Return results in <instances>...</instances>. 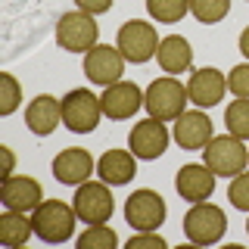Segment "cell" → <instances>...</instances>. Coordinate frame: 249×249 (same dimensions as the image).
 I'll use <instances>...</instances> for the list:
<instances>
[{"label":"cell","mask_w":249,"mask_h":249,"mask_svg":"<svg viewBox=\"0 0 249 249\" xmlns=\"http://www.w3.org/2000/svg\"><path fill=\"white\" fill-rule=\"evenodd\" d=\"M224 124H228V134L249 140V100L237 97L233 103H228V109H224Z\"/></svg>","instance_id":"obj_23"},{"label":"cell","mask_w":249,"mask_h":249,"mask_svg":"<svg viewBox=\"0 0 249 249\" xmlns=\"http://www.w3.org/2000/svg\"><path fill=\"white\" fill-rule=\"evenodd\" d=\"M175 143L181 150H206V143L212 140V119L196 106V109H187L181 119H175V131H171Z\"/></svg>","instance_id":"obj_12"},{"label":"cell","mask_w":249,"mask_h":249,"mask_svg":"<svg viewBox=\"0 0 249 249\" xmlns=\"http://www.w3.org/2000/svg\"><path fill=\"white\" fill-rule=\"evenodd\" d=\"M100 115H103L100 97L88 88H75L62 97V124L72 134H90L100 124Z\"/></svg>","instance_id":"obj_5"},{"label":"cell","mask_w":249,"mask_h":249,"mask_svg":"<svg viewBox=\"0 0 249 249\" xmlns=\"http://www.w3.org/2000/svg\"><path fill=\"white\" fill-rule=\"evenodd\" d=\"M0 153H3V178H10L13 175V165H16V156L10 146H0Z\"/></svg>","instance_id":"obj_31"},{"label":"cell","mask_w":249,"mask_h":249,"mask_svg":"<svg viewBox=\"0 0 249 249\" xmlns=\"http://www.w3.org/2000/svg\"><path fill=\"white\" fill-rule=\"evenodd\" d=\"M168 128H165V122H159V119H143V122H137L134 128H131V137H128V150L137 156V159H146V162H153V159H159L162 153L168 150Z\"/></svg>","instance_id":"obj_11"},{"label":"cell","mask_w":249,"mask_h":249,"mask_svg":"<svg viewBox=\"0 0 249 249\" xmlns=\"http://www.w3.org/2000/svg\"><path fill=\"white\" fill-rule=\"evenodd\" d=\"M124 62H128V59L122 56L119 47L97 44V47H90V50L84 53V75H88L93 84H103V88H109V84L122 81Z\"/></svg>","instance_id":"obj_10"},{"label":"cell","mask_w":249,"mask_h":249,"mask_svg":"<svg viewBox=\"0 0 249 249\" xmlns=\"http://www.w3.org/2000/svg\"><path fill=\"white\" fill-rule=\"evenodd\" d=\"M93 171H97V162L81 146H69L53 159V178L66 187H81L84 181H90Z\"/></svg>","instance_id":"obj_14"},{"label":"cell","mask_w":249,"mask_h":249,"mask_svg":"<svg viewBox=\"0 0 249 249\" xmlns=\"http://www.w3.org/2000/svg\"><path fill=\"white\" fill-rule=\"evenodd\" d=\"M0 88H3V97H0V115H13L16 109H19V103H22V88H19V81H16L10 72L0 75Z\"/></svg>","instance_id":"obj_26"},{"label":"cell","mask_w":249,"mask_h":249,"mask_svg":"<svg viewBox=\"0 0 249 249\" xmlns=\"http://www.w3.org/2000/svg\"><path fill=\"white\" fill-rule=\"evenodd\" d=\"M100 106H103V115L112 119V122L131 119V115L143 106V90H140L134 81H115V84H109L103 90Z\"/></svg>","instance_id":"obj_13"},{"label":"cell","mask_w":249,"mask_h":249,"mask_svg":"<svg viewBox=\"0 0 249 249\" xmlns=\"http://www.w3.org/2000/svg\"><path fill=\"white\" fill-rule=\"evenodd\" d=\"M0 202H3V209H13V212H35L44 202V190L35 178L10 175L3 178V187H0Z\"/></svg>","instance_id":"obj_15"},{"label":"cell","mask_w":249,"mask_h":249,"mask_svg":"<svg viewBox=\"0 0 249 249\" xmlns=\"http://www.w3.org/2000/svg\"><path fill=\"white\" fill-rule=\"evenodd\" d=\"M115 47L122 50V56L128 62H150V56H156L159 50V35H156V25L143 19H131L119 28V37H115Z\"/></svg>","instance_id":"obj_7"},{"label":"cell","mask_w":249,"mask_h":249,"mask_svg":"<svg viewBox=\"0 0 249 249\" xmlns=\"http://www.w3.org/2000/svg\"><path fill=\"white\" fill-rule=\"evenodd\" d=\"M215 171L209 165H199V162H187L181 165L175 178V187H178V196L187 199V202H202L215 193Z\"/></svg>","instance_id":"obj_17"},{"label":"cell","mask_w":249,"mask_h":249,"mask_svg":"<svg viewBox=\"0 0 249 249\" xmlns=\"http://www.w3.org/2000/svg\"><path fill=\"white\" fill-rule=\"evenodd\" d=\"M75 206H66V202L59 199H44L41 206L35 209V215H31V224H35V237H41L44 243H66V240H72L75 233Z\"/></svg>","instance_id":"obj_2"},{"label":"cell","mask_w":249,"mask_h":249,"mask_svg":"<svg viewBox=\"0 0 249 249\" xmlns=\"http://www.w3.org/2000/svg\"><path fill=\"white\" fill-rule=\"evenodd\" d=\"M246 3H249V0H246Z\"/></svg>","instance_id":"obj_34"},{"label":"cell","mask_w":249,"mask_h":249,"mask_svg":"<svg viewBox=\"0 0 249 249\" xmlns=\"http://www.w3.org/2000/svg\"><path fill=\"white\" fill-rule=\"evenodd\" d=\"M224 90H228V78H224L218 69L206 66V69H193L190 81H187V93H190V103L199 109H212L224 100Z\"/></svg>","instance_id":"obj_16"},{"label":"cell","mask_w":249,"mask_h":249,"mask_svg":"<svg viewBox=\"0 0 249 249\" xmlns=\"http://www.w3.org/2000/svg\"><path fill=\"white\" fill-rule=\"evenodd\" d=\"M124 221L134 231H159L165 224V199L156 190H134L124 202Z\"/></svg>","instance_id":"obj_9"},{"label":"cell","mask_w":249,"mask_h":249,"mask_svg":"<svg viewBox=\"0 0 249 249\" xmlns=\"http://www.w3.org/2000/svg\"><path fill=\"white\" fill-rule=\"evenodd\" d=\"M31 233H35V224H31V218H25V212H13V209H6L3 215H0V243L3 246H25L31 240Z\"/></svg>","instance_id":"obj_21"},{"label":"cell","mask_w":249,"mask_h":249,"mask_svg":"<svg viewBox=\"0 0 249 249\" xmlns=\"http://www.w3.org/2000/svg\"><path fill=\"white\" fill-rule=\"evenodd\" d=\"M156 62L165 75H181V72H190L193 66V50H190V41L181 35H168L159 41V50H156Z\"/></svg>","instance_id":"obj_20"},{"label":"cell","mask_w":249,"mask_h":249,"mask_svg":"<svg viewBox=\"0 0 249 249\" xmlns=\"http://www.w3.org/2000/svg\"><path fill=\"white\" fill-rule=\"evenodd\" d=\"M72 206L81 224H106L115 212V199L106 181H84L75 190Z\"/></svg>","instance_id":"obj_6"},{"label":"cell","mask_w":249,"mask_h":249,"mask_svg":"<svg viewBox=\"0 0 249 249\" xmlns=\"http://www.w3.org/2000/svg\"><path fill=\"white\" fill-rule=\"evenodd\" d=\"M190 13L202 25H215L231 13V0H190Z\"/></svg>","instance_id":"obj_25"},{"label":"cell","mask_w":249,"mask_h":249,"mask_svg":"<svg viewBox=\"0 0 249 249\" xmlns=\"http://www.w3.org/2000/svg\"><path fill=\"white\" fill-rule=\"evenodd\" d=\"M202 159L206 165L215 171L218 178H237L240 171H246L249 162V150L243 146V140L233 137V134H218L206 143L202 150Z\"/></svg>","instance_id":"obj_4"},{"label":"cell","mask_w":249,"mask_h":249,"mask_svg":"<svg viewBox=\"0 0 249 249\" xmlns=\"http://www.w3.org/2000/svg\"><path fill=\"white\" fill-rule=\"evenodd\" d=\"M240 53L249 59V25L243 28V35H240Z\"/></svg>","instance_id":"obj_32"},{"label":"cell","mask_w":249,"mask_h":249,"mask_svg":"<svg viewBox=\"0 0 249 249\" xmlns=\"http://www.w3.org/2000/svg\"><path fill=\"white\" fill-rule=\"evenodd\" d=\"M81 249H115L119 246V233L106 224H88V231L75 240Z\"/></svg>","instance_id":"obj_24"},{"label":"cell","mask_w":249,"mask_h":249,"mask_svg":"<svg viewBox=\"0 0 249 249\" xmlns=\"http://www.w3.org/2000/svg\"><path fill=\"white\" fill-rule=\"evenodd\" d=\"M62 122V100L50 97V93H37L25 106V124L35 137H50Z\"/></svg>","instance_id":"obj_18"},{"label":"cell","mask_w":249,"mask_h":249,"mask_svg":"<svg viewBox=\"0 0 249 249\" xmlns=\"http://www.w3.org/2000/svg\"><path fill=\"white\" fill-rule=\"evenodd\" d=\"M228 199H231L233 209H240V212L249 215V171H240V175L231 181V187H228Z\"/></svg>","instance_id":"obj_27"},{"label":"cell","mask_w":249,"mask_h":249,"mask_svg":"<svg viewBox=\"0 0 249 249\" xmlns=\"http://www.w3.org/2000/svg\"><path fill=\"white\" fill-rule=\"evenodd\" d=\"M246 233H249V221H246Z\"/></svg>","instance_id":"obj_33"},{"label":"cell","mask_w":249,"mask_h":249,"mask_svg":"<svg viewBox=\"0 0 249 249\" xmlns=\"http://www.w3.org/2000/svg\"><path fill=\"white\" fill-rule=\"evenodd\" d=\"M124 246H128V249H137V246H156V249H165V240H162L156 231H137V237H131Z\"/></svg>","instance_id":"obj_29"},{"label":"cell","mask_w":249,"mask_h":249,"mask_svg":"<svg viewBox=\"0 0 249 249\" xmlns=\"http://www.w3.org/2000/svg\"><path fill=\"white\" fill-rule=\"evenodd\" d=\"M146 10L156 22L162 25H175L190 13V0H146Z\"/></svg>","instance_id":"obj_22"},{"label":"cell","mask_w":249,"mask_h":249,"mask_svg":"<svg viewBox=\"0 0 249 249\" xmlns=\"http://www.w3.org/2000/svg\"><path fill=\"white\" fill-rule=\"evenodd\" d=\"M187 103H190V93H187V84L178 81V75H162L143 90V109L159 122L181 119L187 112Z\"/></svg>","instance_id":"obj_1"},{"label":"cell","mask_w":249,"mask_h":249,"mask_svg":"<svg viewBox=\"0 0 249 249\" xmlns=\"http://www.w3.org/2000/svg\"><path fill=\"white\" fill-rule=\"evenodd\" d=\"M228 231V215L215 202H193L190 212L184 215V237L193 246H215Z\"/></svg>","instance_id":"obj_3"},{"label":"cell","mask_w":249,"mask_h":249,"mask_svg":"<svg viewBox=\"0 0 249 249\" xmlns=\"http://www.w3.org/2000/svg\"><path fill=\"white\" fill-rule=\"evenodd\" d=\"M97 175H100V181H106L109 187L131 184L134 175H137V156L131 150H106L97 162Z\"/></svg>","instance_id":"obj_19"},{"label":"cell","mask_w":249,"mask_h":249,"mask_svg":"<svg viewBox=\"0 0 249 249\" xmlns=\"http://www.w3.org/2000/svg\"><path fill=\"white\" fill-rule=\"evenodd\" d=\"M228 90L233 93V97L249 100V62H240V66L231 69V75H228Z\"/></svg>","instance_id":"obj_28"},{"label":"cell","mask_w":249,"mask_h":249,"mask_svg":"<svg viewBox=\"0 0 249 249\" xmlns=\"http://www.w3.org/2000/svg\"><path fill=\"white\" fill-rule=\"evenodd\" d=\"M75 6L90 13V16H103V13L112 10V0H75Z\"/></svg>","instance_id":"obj_30"},{"label":"cell","mask_w":249,"mask_h":249,"mask_svg":"<svg viewBox=\"0 0 249 249\" xmlns=\"http://www.w3.org/2000/svg\"><path fill=\"white\" fill-rule=\"evenodd\" d=\"M56 44L69 53H88L90 47H97V22H93V16L84 10L62 13L56 22Z\"/></svg>","instance_id":"obj_8"}]
</instances>
